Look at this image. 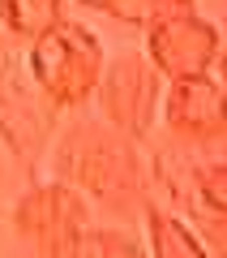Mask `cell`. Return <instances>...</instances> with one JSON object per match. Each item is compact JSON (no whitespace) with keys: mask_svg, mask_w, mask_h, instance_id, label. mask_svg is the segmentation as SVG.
Here are the masks:
<instances>
[{"mask_svg":"<svg viewBox=\"0 0 227 258\" xmlns=\"http://www.w3.org/2000/svg\"><path fill=\"white\" fill-rule=\"evenodd\" d=\"M155 13H167V9H193V0H150Z\"/></svg>","mask_w":227,"mask_h":258,"instance_id":"4fadbf2b","label":"cell"},{"mask_svg":"<svg viewBox=\"0 0 227 258\" xmlns=\"http://www.w3.org/2000/svg\"><path fill=\"white\" fill-rule=\"evenodd\" d=\"M13 224H18L22 237L52 245L60 237H73V232L90 228V211H86V198L69 181H43V185H30L18 198Z\"/></svg>","mask_w":227,"mask_h":258,"instance_id":"277c9868","label":"cell"},{"mask_svg":"<svg viewBox=\"0 0 227 258\" xmlns=\"http://www.w3.org/2000/svg\"><path fill=\"white\" fill-rule=\"evenodd\" d=\"M69 172L73 181L90 185L99 194H116V189H129L133 185V155L120 138H107L99 129H82L77 138L69 134Z\"/></svg>","mask_w":227,"mask_h":258,"instance_id":"8992f818","label":"cell"},{"mask_svg":"<svg viewBox=\"0 0 227 258\" xmlns=\"http://www.w3.org/2000/svg\"><path fill=\"white\" fill-rule=\"evenodd\" d=\"M94 99L111 129H120L125 138H146L163 103V74L142 52H125L103 64Z\"/></svg>","mask_w":227,"mask_h":258,"instance_id":"7a4b0ae2","label":"cell"},{"mask_svg":"<svg viewBox=\"0 0 227 258\" xmlns=\"http://www.w3.org/2000/svg\"><path fill=\"white\" fill-rule=\"evenodd\" d=\"M197 189H201V203H206L214 215L227 220V164L201 168V172H197Z\"/></svg>","mask_w":227,"mask_h":258,"instance_id":"30bf717a","label":"cell"},{"mask_svg":"<svg viewBox=\"0 0 227 258\" xmlns=\"http://www.w3.org/2000/svg\"><path fill=\"white\" fill-rule=\"evenodd\" d=\"M146 241H150V258H210L206 241L172 211L150 207L146 211Z\"/></svg>","mask_w":227,"mask_h":258,"instance_id":"52a82bcc","label":"cell"},{"mask_svg":"<svg viewBox=\"0 0 227 258\" xmlns=\"http://www.w3.org/2000/svg\"><path fill=\"white\" fill-rule=\"evenodd\" d=\"M218 47H223L218 26L193 9H167L146 22V60L167 82L189 74H210Z\"/></svg>","mask_w":227,"mask_h":258,"instance_id":"3957f363","label":"cell"},{"mask_svg":"<svg viewBox=\"0 0 227 258\" xmlns=\"http://www.w3.org/2000/svg\"><path fill=\"white\" fill-rule=\"evenodd\" d=\"M210 74H214L218 82H223V91H227V43L218 47V56H214V69H210Z\"/></svg>","mask_w":227,"mask_h":258,"instance_id":"7c38bea8","label":"cell"},{"mask_svg":"<svg viewBox=\"0 0 227 258\" xmlns=\"http://www.w3.org/2000/svg\"><path fill=\"white\" fill-rule=\"evenodd\" d=\"M77 5L99 9V13H107V18H116V22H133V26H142V22L155 18V5H150V0H77Z\"/></svg>","mask_w":227,"mask_h":258,"instance_id":"8fae6325","label":"cell"},{"mask_svg":"<svg viewBox=\"0 0 227 258\" xmlns=\"http://www.w3.org/2000/svg\"><path fill=\"white\" fill-rule=\"evenodd\" d=\"M163 120L184 134V138H218L227 129V91L214 74H189V78H172L159 103Z\"/></svg>","mask_w":227,"mask_h":258,"instance_id":"5b68a950","label":"cell"},{"mask_svg":"<svg viewBox=\"0 0 227 258\" xmlns=\"http://www.w3.org/2000/svg\"><path fill=\"white\" fill-rule=\"evenodd\" d=\"M69 18L64 0H0V26L22 43H35Z\"/></svg>","mask_w":227,"mask_h":258,"instance_id":"ba28073f","label":"cell"},{"mask_svg":"<svg viewBox=\"0 0 227 258\" xmlns=\"http://www.w3.org/2000/svg\"><path fill=\"white\" fill-rule=\"evenodd\" d=\"M103 64H107V47L94 35L90 26L64 18L56 30H47L43 39L30 43L26 69L30 82L39 86L52 108H82L94 99L103 78Z\"/></svg>","mask_w":227,"mask_h":258,"instance_id":"6da1fadb","label":"cell"},{"mask_svg":"<svg viewBox=\"0 0 227 258\" xmlns=\"http://www.w3.org/2000/svg\"><path fill=\"white\" fill-rule=\"evenodd\" d=\"M86 254L90 258H146L125 232H94V228H86Z\"/></svg>","mask_w":227,"mask_h":258,"instance_id":"9c48e42d","label":"cell"}]
</instances>
